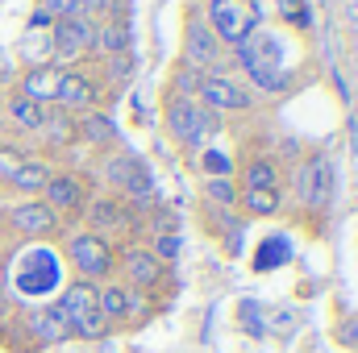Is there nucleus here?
Returning <instances> with one entry per match:
<instances>
[{"instance_id": "1", "label": "nucleus", "mask_w": 358, "mask_h": 353, "mask_svg": "<svg viewBox=\"0 0 358 353\" xmlns=\"http://www.w3.org/2000/svg\"><path fill=\"white\" fill-rule=\"evenodd\" d=\"M238 54H242L246 75H250L259 88H267V91L292 88V67H287V59H283V42L275 38V29H255L250 42L238 46Z\"/></svg>"}, {"instance_id": "2", "label": "nucleus", "mask_w": 358, "mask_h": 353, "mask_svg": "<svg viewBox=\"0 0 358 353\" xmlns=\"http://www.w3.org/2000/svg\"><path fill=\"white\" fill-rule=\"evenodd\" d=\"M163 121H167V133L176 137L179 146H187V150H196L204 137L221 133V117H217V112H208V108L196 104L192 96H176V91L167 96Z\"/></svg>"}, {"instance_id": "3", "label": "nucleus", "mask_w": 358, "mask_h": 353, "mask_svg": "<svg viewBox=\"0 0 358 353\" xmlns=\"http://www.w3.org/2000/svg\"><path fill=\"white\" fill-rule=\"evenodd\" d=\"M204 21L217 33V42L242 46V42H250L255 29H263V8H259V0H208Z\"/></svg>"}, {"instance_id": "4", "label": "nucleus", "mask_w": 358, "mask_h": 353, "mask_svg": "<svg viewBox=\"0 0 358 353\" xmlns=\"http://www.w3.org/2000/svg\"><path fill=\"white\" fill-rule=\"evenodd\" d=\"M59 308H63V316H67V324H71V337L100 341V337L108 333V320L100 316V303H96V287L84 283V278H80L76 287H67V291H63Z\"/></svg>"}, {"instance_id": "5", "label": "nucleus", "mask_w": 358, "mask_h": 353, "mask_svg": "<svg viewBox=\"0 0 358 353\" xmlns=\"http://www.w3.org/2000/svg\"><path fill=\"white\" fill-rule=\"evenodd\" d=\"M104 179L113 183V191L138 208H146L155 200V183H150V167L138 158V154H113L104 163Z\"/></svg>"}, {"instance_id": "6", "label": "nucleus", "mask_w": 358, "mask_h": 353, "mask_svg": "<svg viewBox=\"0 0 358 353\" xmlns=\"http://www.w3.org/2000/svg\"><path fill=\"white\" fill-rule=\"evenodd\" d=\"M63 254H67V262L80 270L84 283H92V278H108L113 266H117L113 246H108L104 237H96V233H71V237L63 241Z\"/></svg>"}, {"instance_id": "7", "label": "nucleus", "mask_w": 358, "mask_h": 353, "mask_svg": "<svg viewBox=\"0 0 358 353\" xmlns=\"http://www.w3.org/2000/svg\"><path fill=\"white\" fill-rule=\"evenodd\" d=\"M88 233L104 237V233H138V212L129 208V200H121L117 191H104V195H92L88 200Z\"/></svg>"}, {"instance_id": "8", "label": "nucleus", "mask_w": 358, "mask_h": 353, "mask_svg": "<svg viewBox=\"0 0 358 353\" xmlns=\"http://www.w3.org/2000/svg\"><path fill=\"white\" fill-rule=\"evenodd\" d=\"M296 195H300L304 208H317V212L329 208V195H334V167H329L325 154H313V158L300 163V171H296Z\"/></svg>"}, {"instance_id": "9", "label": "nucleus", "mask_w": 358, "mask_h": 353, "mask_svg": "<svg viewBox=\"0 0 358 353\" xmlns=\"http://www.w3.org/2000/svg\"><path fill=\"white\" fill-rule=\"evenodd\" d=\"M117 266H121L129 291H142V295H146V291H155V287L167 283V266L159 262L146 246H129V250H121Z\"/></svg>"}, {"instance_id": "10", "label": "nucleus", "mask_w": 358, "mask_h": 353, "mask_svg": "<svg viewBox=\"0 0 358 353\" xmlns=\"http://www.w3.org/2000/svg\"><path fill=\"white\" fill-rule=\"evenodd\" d=\"M92 38H96V17H67V21H55L50 46L63 63H76L92 54Z\"/></svg>"}, {"instance_id": "11", "label": "nucleus", "mask_w": 358, "mask_h": 353, "mask_svg": "<svg viewBox=\"0 0 358 353\" xmlns=\"http://www.w3.org/2000/svg\"><path fill=\"white\" fill-rule=\"evenodd\" d=\"M55 104L63 108V112H71V117H80V112H92L96 104H100V84L92 80L88 71H63L59 75V88H55Z\"/></svg>"}, {"instance_id": "12", "label": "nucleus", "mask_w": 358, "mask_h": 353, "mask_svg": "<svg viewBox=\"0 0 358 353\" xmlns=\"http://www.w3.org/2000/svg\"><path fill=\"white\" fill-rule=\"evenodd\" d=\"M217 59H221L217 33L208 29V21H204L200 13H192V17H187V38H183V63L204 75L208 67H217Z\"/></svg>"}, {"instance_id": "13", "label": "nucleus", "mask_w": 358, "mask_h": 353, "mask_svg": "<svg viewBox=\"0 0 358 353\" xmlns=\"http://www.w3.org/2000/svg\"><path fill=\"white\" fill-rule=\"evenodd\" d=\"M196 96H200L196 104H204V108L217 112V117H221V112H246V108H250V91L238 88V84L225 80V75H204Z\"/></svg>"}, {"instance_id": "14", "label": "nucleus", "mask_w": 358, "mask_h": 353, "mask_svg": "<svg viewBox=\"0 0 358 353\" xmlns=\"http://www.w3.org/2000/svg\"><path fill=\"white\" fill-rule=\"evenodd\" d=\"M42 204L59 216V212H84L88 208V187H84V179H76V175H50V183L42 187Z\"/></svg>"}, {"instance_id": "15", "label": "nucleus", "mask_w": 358, "mask_h": 353, "mask_svg": "<svg viewBox=\"0 0 358 353\" xmlns=\"http://www.w3.org/2000/svg\"><path fill=\"white\" fill-rule=\"evenodd\" d=\"M8 225L17 233H25V237H50V233H59V216L42 200H29V204L8 208Z\"/></svg>"}, {"instance_id": "16", "label": "nucleus", "mask_w": 358, "mask_h": 353, "mask_svg": "<svg viewBox=\"0 0 358 353\" xmlns=\"http://www.w3.org/2000/svg\"><path fill=\"white\" fill-rule=\"evenodd\" d=\"M25 329L34 333V341H38V345H59V341H67V337H71V324H67V316H63V308H59V303L29 312Z\"/></svg>"}, {"instance_id": "17", "label": "nucleus", "mask_w": 358, "mask_h": 353, "mask_svg": "<svg viewBox=\"0 0 358 353\" xmlns=\"http://www.w3.org/2000/svg\"><path fill=\"white\" fill-rule=\"evenodd\" d=\"M59 67H50V63H34L25 75H21V96L25 100H34V104H42V108H50V100H55V88H59Z\"/></svg>"}, {"instance_id": "18", "label": "nucleus", "mask_w": 358, "mask_h": 353, "mask_svg": "<svg viewBox=\"0 0 358 353\" xmlns=\"http://www.w3.org/2000/svg\"><path fill=\"white\" fill-rule=\"evenodd\" d=\"M129 21L125 17H104L96 21V38H92V50H100L104 59L108 54H129Z\"/></svg>"}, {"instance_id": "19", "label": "nucleus", "mask_w": 358, "mask_h": 353, "mask_svg": "<svg viewBox=\"0 0 358 353\" xmlns=\"http://www.w3.org/2000/svg\"><path fill=\"white\" fill-rule=\"evenodd\" d=\"M96 303H100V316L108 324H125L129 320V287L125 283H104L96 287Z\"/></svg>"}, {"instance_id": "20", "label": "nucleus", "mask_w": 358, "mask_h": 353, "mask_svg": "<svg viewBox=\"0 0 358 353\" xmlns=\"http://www.w3.org/2000/svg\"><path fill=\"white\" fill-rule=\"evenodd\" d=\"M76 133H80L88 146H113L117 125H113V117H108V112L92 108V112H80V117H76Z\"/></svg>"}, {"instance_id": "21", "label": "nucleus", "mask_w": 358, "mask_h": 353, "mask_svg": "<svg viewBox=\"0 0 358 353\" xmlns=\"http://www.w3.org/2000/svg\"><path fill=\"white\" fill-rule=\"evenodd\" d=\"M42 137H46V146L50 150H63V146H71L80 133H76V117L71 112H63V108H46V121H42Z\"/></svg>"}, {"instance_id": "22", "label": "nucleus", "mask_w": 358, "mask_h": 353, "mask_svg": "<svg viewBox=\"0 0 358 353\" xmlns=\"http://www.w3.org/2000/svg\"><path fill=\"white\" fill-rule=\"evenodd\" d=\"M55 175V167H50V158H25L21 167H17V175L8 179V187L13 191H42L46 183Z\"/></svg>"}, {"instance_id": "23", "label": "nucleus", "mask_w": 358, "mask_h": 353, "mask_svg": "<svg viewBox=\"0 0 358 353\" xmlns=\"http://www.w3.org/2000/svg\"><path fill=\"white\" fill-rule=\"evenodd\" d=\"M242 179H246V191H279V167H275V158H250L242 167Z\"/></svg>"}, {"instance_id": "24", "label": "nucleus", "mask_w": 358, "mask_h": 353, "mask_svg": "<svg viewBox=\"0 0 358 353\" xmlns=\"http://www.w3.org/2000/svg\"><path fill=\"white\" fill-rule=\"evenodd\" d=\"M8 117H13V125H21L25 133H38L42 121H46V108L34 104V100H25L21 91H13V96H8Z\"/></svg>"}, {"instance_id": "25", "label": "nucleus", "mask_w": 358, "mask_h": 353, "mask_svg": "<svg viewBox=\"0 0 358 353\" xmlns=\"http://www.w3.org/2000/svg\"><path fill=\"white\" fill-rule=\"evenodd\" d=\"M287 258H292V246L283 237H267L259 246V254H255V270H275V266H283Z\"/></svg>"}, {"instance_id": "26", "label": "nucleus", "mask_w": 358, "mask_h": 353, "mask_svg": "<svg viewBox=\"0 0 358 353\" xmlns=\"http://www.w3.org/2000/svg\"><path fill=\"white\" fill-rule=\"evenodd\" d=\"M238 204L246 208V216H275L279 212V191H242Z\"/></svg>"}, {"instance_id": "27", "label": "nucleus", "mask_w": 358, "mask_h": 353, "mask_svg": "<svg viewBox=\"0 0 358 353\" xmlns=\"http://www.w3.org/2000/svg\"><path fill=\"white\" fill-rule=\"evenodd\" d=\"M275 8H279V21H283V25H292V29H313V8H308V0H275Z\"/></svg>"}, {"instance_id": "28", "label": "nucleus", "mask_w": 358, "mask_h": 353, "mask_svg": "<svg viewBox=\"0 0 358 353\" xmlns=\"http://www.w3.org/2000/svg\"><path fill=\"white\" fill-rule=\"evenodd\" d=\"M204 195H208L217 208H234V204H238V191H234L229 179H208V183H204Z\"/></svg>"}, {"instance_id": "29", "label": "nucleus", "mask_w": 358, "mask_h": 353, "mask_svg": "<svg viewBox=\"0 0 358 353\" xmlns=\"http://www.w3.org/2000/svg\"><path fill=\"white\" fill-rule=\"evenodd\" d=\"M200 80H204V75H200L196 67L183 63V67L176 71V80H171V88H176V96H196V91H200Z\"/></svg>"}, {"instance_id": "30", "label": "nucleus", "mask_w": 358, "mask_h": 353, "mask_svg": "<svg viewBox=\"0 0 358 353\" xmlns=\"http://www.w3.org/2000/svg\"><path fill=\"white\" fill-rule=\"evenodd\" d=\"M129 71H134L129 54H108V59H104V75H108V84H125Z\"/></svg>"}, {"instance_id": "31", "label": "nucleus", "mask_w": 358, "mask_h": 353, "mask_svg": "<svg viewBox=\"0 0 358 353\" xmlns=\"http://www.w3.org/2000/svg\"><path fill=\"white\" fill-rule=\"evenodd\" d=\"M150 254L163 266L171 262V258H179V233H155V250Z\"/></svg>"}, {"instance_id": "32", "label": "nucleus", "mask_w": 358, "mask_h": 353, "mask_svg": "<svg viewBox=\"0 0 358 353\" xmlns=\"http://www.w3.org/2000/svg\"><path fill=\"white\" fill-rule=\"evenodd\" d=\"M25 163V154L21 150H13V146H0V183H8V179L17 175V167Z\"/></svg>"}, {"instance_id": "33", "label": "nucleus", "mask_w": 358, "mask_h": 353, "mask_svg": "<svg viewBox=\"0 0 358 353\" xmlns=\"http://www.w3.org/2000/svg\"><path fill=\"white\" fill-rule=\"evenodd\" d=\"M200 167H204V175H208V179H225L229 171H234V167H229V158H225V154H213V150L200 158Z\"/></svg>"}, {"instance_id": "34", "label": "nucleus", "mask_w": 358, "mask_h": 353, "mask_svg": "<svg viewBox=\"0 0 358 353\" xmlns=\"http://www.w3.org/2000/svg\"><path fill=\"white\" fill-rule=\"evenodd\" d=\"M338 341H342L346 350H358V316H346V320L338 324Z\"/></svg>"}, {"instance_id": "35", "label": "nucleus", "mask_w": 358, "mask_h": 353, "mask_svg": "<svg viewBox=\"0 0 358 353\" xmlns=\"http://www.w3.org/2000/svg\"><path fill=\"white\" fill-rule=\"evenodd\" d=\"M242 324H250L255 337L263 333V324H259V308H255V303H242Z\"/></svg>"}, {"instance_id": "36", "label": "nucleus", "mask_w": 358, "mask_h": 353, "mask_svg": "<svg viewBox=\"0 0 358 353\" xmlns=\"http://www.w3.org/2000/svg\"><path fill=\"white\" fill-rule=\"evenodd\" d=\"M0 312H4V295H0Z\"/></svg>"}]
</instances>
